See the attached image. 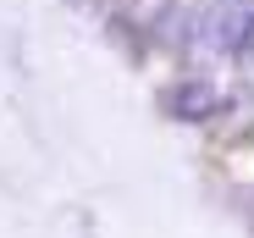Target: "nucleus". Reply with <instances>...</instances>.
<instances>
[{
	"label": "nucleus",
	"mask_w": 254,
	"mask_h": 238,
	"mask_svg": "<svg viewBox=\"0 0 254 238\" xmlns=\"http://www.w3.org/2000/svg\"><path fill=\"white\" fill-rule=\"evenodd\" d=\"M216 111H221V94L204 78H188V83L172 89V116H183V122H210Z\"/></svg>",
	"instance_id": "2"
},
{
	"label": "nucleus",
	"mask_w": 254,
	"mask_h": 238,
	"mask_svg": "<svg viewBox=\"0 0 254 238\" xmlns=\"http://www.w3.org/2000/svg\"><path fill=\"white\" fill-rule=\"evenodd\" d=\"M199 39L210 50H249L254 45V0H216L199 22Z\"/></svg>",
	"instance_id": "1"
}]
</instances>
